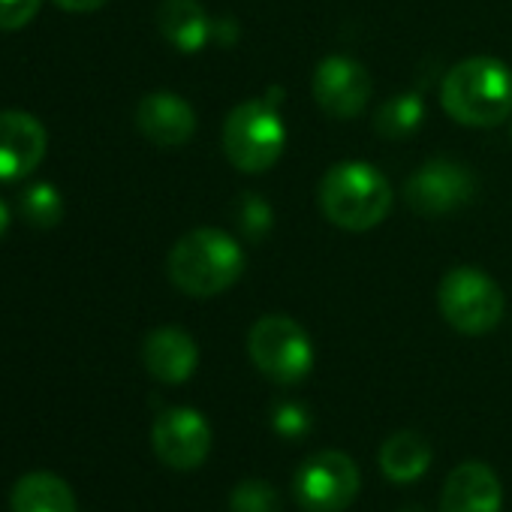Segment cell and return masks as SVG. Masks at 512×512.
Returning a JSON list of instances; mask_svg holds the SVG:
<instances>
[{"label":"cell","mask_w":512,"mask_h":512,"mask_svg":"<svg viewBox=\"0 0 512 512\" xmlns=\"http://www.w3.org/2000/svg\"><path fill=\"white\" fill-rule=\"evenodd\" d=\"M247 256L235 235L217 226H199L181 235L169 256L166 275L169 281L193 299H214L235 287L244 275Z\"/></svg>","instance_id":"1"},{"label":"cell","mask_w":512,"mask_h":512,"mask_svg":"<svg viewBox=\"0 0 512 512\" xmlns=\"http://www.w3.org/2000/svg\"><path fill=\"white\" fill-rule=\"evenodd\" d=\"M232 220L241 238H247L250 244H260L275 226V208L260 193H238L232 205Z\"/></svg>","instance_id":"20"},{"label":"cell","mask_w":512,"mask_h":512,"mask_svg":"<svg viewBox=\"0 0 512 512\" xmlns=\"http://www.w3.org/2000/svg\"><path fill=\"white\" fill-rule=\"evenodd\" d=\"M431 461H434V449L419 431H398L380 446V470L389 482L398 485L422 479Z\"/></svg>","instance_id":"17"},{"label":"cell","mask_w":512,"mask_h":512,"mask_svg":"<svg viewBox=\"0 0 512 512\" xmlns=\"http://www.w3.org/2000/svg\"><path fill=\"white\" fill-rule=\"evenodd\" d=\"M440 512H503V485L482 461L458 464L440 494Z\"/></svg>","instance_id":"14"},{"label":"cell","mask_w":512,"mask_h":512,"mask_svg":"<svg viewBox=\"0 0 512 512\" xmlns=\"http://www.w3.org/2000/svg\"><path fill=\"white\" fill-rule=\"evenodd\" d=\"M43 0H0V31H22L28 28Z\"/></svg>","instance_id":"23"},{"label":"cell","mask_w":512,"mask_h":512,"mask_svg":"<svg viewBox=\"0 0 512 512\" xmlns=\"http://www.w3.org/2000/svg\"><path fill=\"white\" fill-rule=\"evenodd\" d=\"M10 509L13 512H79L73 488L49 473V470H34L25 473L10 494Z\"/></svg>","instance_id":"16"},{"label":"cell","mask_w":512,"mask_h":512,"mask_svg":"<svg viewBox=\"0 0 512 512\" xmlns=\"http://www.w3.org/2000/svg\"><path fill=\"white\" fill-rule=\"evenodd\" d=\"M311 94H314V103L329 118L350 121V118L365 112V106H368V100L374 94V85H371L368 70L356 58H350V55H326L314 67Z\"/></svg>","instance_id":"9"},{"label":"cell","mask_w":512,"mask_h":512,"mask_svg":"<svg viewBox=\"0 0 512 512\" xmlns=\"http://www.w3.org/2000/svg\"><path fill=\"white\" fill-rule=\"evenodd\" d=\"M7 229H10V205L0 199V238L7 235Z\"/></svg>","instance_id":"26"},{"label":"cell","mask_w":512,"mask_h":512,"mask_svg":"<svg viewBox=\"0 0 512 512\" xmlns=\"http://www.w3.org/2000/svg\"><path fill=\"white\" fill-rule=\"evenodd\" d=\"M142 365L154 380L178 386L193 377L199 365V347L190 332L178 326H160L142 341Z\"/></svg>","instance_id":"13"},{"label":"cell","mask_w":512,"mask_h":512,"mask_svg":"<svg viewBox=\"0 0 512 512\" xmlns=\"http://www.w3.org/2000/svg\"><path fill=\"white\" fill-rule=\"evenodd\" d=\"M476 193L473 172L452 157L425 160L404 181V202L422 217H440L467 205Z\"/></svg>","instance_id":"8"},{"label":"cell","mask_w":512,"mask_h":512,"mask_svg":"<svg viewBox=\"0 0 512 512\" xmlns=\"http://www.w3.org/2000/svg\"><path fill=\"white\" fill-rule=\"evenodd\" d=\"M398 512H425L422 506H404V509H398Z\"/></svg>","instance_id":"27"},{"label":"cell","mask_w":512,"mask_h":512,"mask_svg":"<svg viewBox=\"0 0 512 512\" xmlns=\"http://www.w3.org/2000/svg\"><path fill=\"white\" fill-rule=\"evenodd\" d=\"M425 121V100L416 91H401L377 106L374 112V130L383 139H407L413 136Z\"/></svg>","instance_id":"18"},{"label":"cell","mask_w":512,"mask_h":512,"mask_svg":"<svg viewBox=\"0 0 512 512\" xmlns=\"http://www.w3.org/2000/svg\"><path fill=\"white\" fill-rule=\"evenodd\" d=\"M437 308L458 335L476 338L497 329L506 311V299L494 278H488L476 266H455L440 278Z\"/></svg>","instance_id":"6"},{"label":"cell","mask_w":512,"mask_h":512,"mask_svg":"<svg viewBox=\"0 0 512 512\" xmlns=\"http://www.w3.org/2000/svg\"><path fill=\"white\" fill-rule=\"evenodd\" d=\"M211 40L214 43H220V46H232L235 40H238V25H235V19H214V25H211Z\"/></svg>","instance_id":"24"},{"label":"cell","mask_w":512,"mask_h":512,"mask_svg":"<svg viewBox=\"0 0 512 512\" xmlns=\"http://www.w3.org/2000/svg\"><path fill=\"white\" fill-rule=\"evenodd\" d=\"M136 130L157 148H181L196 133V112L181 94L154 91L136 106Z\"/></svg>","instance_id":"12"},{"label":"cell","mask_w":512,"mask_h":512,"mask_svg":"<svg viewBox=\"0 0 512 512\" xmlns=\"http://www.w3.org/2000/svg\"><path fill=\"white\" fill-rule=\"evenodd\" d=\"M220 145H223L226 160L238 172H244V175L269 172L287 148L281 100L250 97V100L238 103L223 121Z\"/></svg>","instance_id":"4"},{"label":"cell","mask_w":512,"mask_h":512,"mask_svg":"<svg viewBox=\"0 0 512 512\" xmlns=\"http://www.w3.org/2000/svg\"><path fill=\"white\" fill-rule=\"evenodd\" d=\"M151 443L166 467L196 470L211 452V425L199 410L169 407L154 419Z\"/></svg>","instance_id":"10"},{"label":"cell","mask_w":512,"mask_h":512,"mask_svg":"<svg viewBox=\"0 0 512 512\" xmlns=\"http://www.w3.org/2000/svg\"><path fill=\"white\" fill-rule=\"evenodd\" d=\"M362 488L356 461L347 452L323 449L305 458L293 476V497L308 512H344Z\"/></svg>","instance_id":"7"},{"label":"cell","mask_w":512,"mask_h":512,"mask_svg":"<svg viewBox=\"0 0 512 512\" xmlns=\"http://www.w3.org/2000/svg\"><path fill=\"white\" fill-rule=\"evenodd\" d=\"M443 112L464 127H497L512 115V73L491 55L455 64L440 82Z\"/></svg>","instance_id":"3"},{"label":"cell","mask_w":512,"mask_h":512,"mask_svg":"<svg viewBox=\"0 0 512 512\" xmlns=\"http://www.w3.org/2000/svg\"><path fill=\"white\" fill-rule=\"evenodd\" d=\"M247 353L263 377L281 386L302 383L314 368L311 335L284 314L260 317L247 332Z\"/></svg>","instance_id":"5"},{"label":"cell","mask_w":512,"mask_h":512,"mask_svg":"<svg viewBox=\"0 0 512 512\" xmlns=\"http://www.w3.org/2000/svg\"><path fill=\"white\" fill-rule=\"evenodd\" d=\"M232 512H281V494L263 479H244L229 494Z\"/></svg>","instance_id":"21"},{"label":"cell","mask_w":512,"mask_h":512,"mask_svg":"<svg viewBox=\"0 0 512 512\" xmlns=\"http://www.w3.org/2000/svg\"><path fill=\"white\" fill-rule=\"evenodd\" d=\"M317 202L332 226L368 232L392 211V184L377 166L365 160H344L323 172L317 184Z\"/></svg>","instance_id":"2"},{"label":"cell","mask_w":512,"mask_h":512,"mask_svg":"<svg viewBox=\"0 0 512 512\" xmlns=\"http://www.w3.org/2000/svg\"><path fill=\"white\" fill-rule=\"evenodd\" d=\"M49 136L46 127L16 109L0 112V181L28 178L46 157Z\"/></svg>","instance_id":"11"},{"label":"cell","mask_w":512,"mask_h":512,"mask_svg":"<svg viewBox=\"0 0 512 512\" xmlns=\"http://www.w3.org/2000/svg\"><path fill=\"white\" fill-rule=\"evenodd\" d=\"M55 4L67 13H97L109 4V0H55Z\"/></svg>","instance_id":"25"},{"label":"cell","mask_w":512,"mask_h":512,"mask_svg":"<svg viewBox=\"0 0 512 512\" xmlns=\"http://www.w3.org/2000/svg\"><path fill=\"white\" fill-rule=\"evenodd\" d=\"M311 425H314V416L305 404L299 401H281L272 407V428L287 437V440H302L311 434Z\"/></svg>","instance_id":"22"},{"label":"cell","mask_w":512,"mask_h":512,"mask_svg":"<svg viewBox=\"0 0 512 512\" xmlns=\"http://www.w3.org/2000/svg\"><path fill=\"white\" fill-rule=\"evenodd\" d=\"M19 214L34 229H55L61 223V217H64V199H61V193H58L55 184L37 181V184H31L22 193Z\"/></svg>","instance_id":"19"},{"label":"cell","mask_w":512,"mask_h":512,"mask_svg":"<svg viewBox=\"0 0 512 512\" xmlns=\"http://www.w3.org/2000/svg\"><path fill=\"white\" fill-rule=\"evenodd\" d=\"M211 25L214 19H208L199 0H163L157 7V28L181 55L202 52L211 43Z\"/></svg>","instance_id":"15"}]
</instances>
